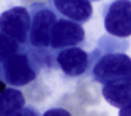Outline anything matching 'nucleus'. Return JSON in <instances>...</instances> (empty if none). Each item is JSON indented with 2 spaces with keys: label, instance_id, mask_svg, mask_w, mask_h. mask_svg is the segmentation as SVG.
Returning <instances> with one entry per match:
<instances>
[{
  "label": "nucleus",
  "instance_id": "6",
  "mask_svg": "<svg viewBox=\"0 0 131 116\" xmlns=\"http://www.w3.org/2000/svg\"><path fill=\"white\" fill-rule=\"evenodd\" d=\"M84 44H85V30L82 28V25L59 17L51 38V49L54 52V56L59 50L68 47H82Z\"/></svg>",
  "mask_w": 131,
  "mask_h": 116
},
{
  "label": "nucleus",
  "instance_id": "14",
  "mask_svg": "<svg viewBox=\"0 0 131 116\" xmlns=\"http://www.w3.org/2000/svg\"><path fill=\"white\" fill-rule=\"evenodd\" d=\"M118 116H131V105H128L125 108H120Z\"/></svg>",
  "mask_w": 131,
  "mask_h": 116
},
{
  "label": "nucleus",
  "instance_id": "2",
  "mask_svg": "<svg viewBox=\"0 0 131 116\" xmlns=\"http://www.w3.org/2000/svg\"><path fill=\"white\" fill-rule=\"evenodd\" d=\"M32 24H30V35H29V49L38 58L43 69L55 67V56L51 49V38L52 30L55 27L59 16L55 11L46 3L36 2L29 6Z\"/></svg>",
  "mask_w": 131,
  "mask_h": 116
},
{
  "label": "nucleus",
  "instance_id": "11",
  "mask_svg": "<svg viewBox=\"0 0 131 116\" xmlns=\"http://www.w3.org/2000/svg\"><path fill=\"white\" fill-rule=\"evenodd\" d=\"M21 49H22V46L17 41H14L13 38L0 32V64L6 61L10 56H13L14 53H17Z\"/></svg>",
  "mask_w": 131,
  "mask_h": 116
},
{
  "label": "nucleus",
  "instance_id": "4",
  "mask_svg": "<svg viewBox=\"0 0 131 116\" xmlns=\"http://www.w3.org/2000/svg\"><path fill=\"white\" fill-rule=\"evenodd\" d=\"M103 24L107 35L126 39L131 36V0H109L103 6Z\"/></svg>",
  "mask_w": 131,
  "mask_h": 116
},
{
  "label": "nucleus",
  "instance_id": "13",
  "mask_svg": "<svg viewBox=\"0 0 131 116\" xmlns=\"http://www.w3.org/2000/svg\"><path fill=\"white\" fill-rule=\"evenodd\" d=\"M43 116H73L68 110H65L62 107H54V108H49L43 113Z\"/></svg>",
  "mask_w": 131,
  "mask_h": 116
},
{
  "label": "nucleus",
  "instance_id": "12",
  "mask_svg": "<svg viewBox=\"0 0 131 116\" xmlns=\"http://www.w3.org/2000/svg\"><path fill=\"white\" fill-rule=\"evenodd\" d=\"M10 116H43V114L40 113V110L36 108V107H32V105H25L24 108L17 110L16 113H13V114H10Z\"/></svg>",
  "mask_w": 131,
  "mask_h": 116
},
{
  "label": "nucleus",
  "instance_id": "3",
  "mask_svg": "<svg viewBox=\"0 0 131 116\" xmlns=\"http://www.w3.org/2000/svg\"><path fill=\"white\" fill-rule=\"evenodd\" d=\"M41 69V63L27 46H22V49L17 53H14L0 64V74H2L3 83L11 88H21V86L30 85L38 79Z\"/></svg>",
  "mask_w": 131,
  "mask_h": 116
},
{
  "label": "nucleus",
  "instance_id": "1",
  "mask_svg": "<svg viewBox=\"0 0 131 116\" xmlns=\"http://www.w3.org/2000/svg\"><path fill=\"white\" fill-rule=\"evenodd\" d=\"M129 42L126 39L103 35L90 52L89 75L93 82L106 85L114 80L131 77V56L126 55Z\"/></svg>",
  "mask_w": 131,
  "mask_h": 116
},
{
  "label": "nucleus",
  "instance_id": "9",
  "mask_svg": "<svg viewBox=\"0 0 131 116\" xmlns=\"http://www.w3.org/2000/svg\"><path fill=\"white\" fill-rule=\"evenodd\" d=\"M103 97L104 100L115 108H125L131 105V77L114 80L103 85Z\"/></svg>",
  "mask_w": 131,
  "mask_h": 116
},
{
  "label": "nucleus",
  "instance_id": "15",
  "mask_svg": "<svg viewBox=\"0 0 131 116\" xmlns=\"http://www.w3.org/2000/svg\"><path fill=\"white\" fill-rule=\"evenodd\" d=\"M2 82H3V79H2V74H0V85H2Z\"/></svg>",
  "mask_w": 131,
  "mask_h": 116
},
{
  "label": "nucleus",
  "instance_id": "5",
  "mask_svg": "<svg viewBox=\"0 0 131 116\" xmlns=\"http://www.w3.org/2000/svg\"><path fill=\"white\" fill-rule=\"evenodd\" d=\"M32 17L27 6H13L0 14V32L13 38L21 46H29Z\"/></svg>",
  "mask_w": 131,
  "mask_h": 116
},
{
  "label": "nucleus",
  "instance_id": "8",
  "mask_svg": "<svg viewBox=\"0 0 131 116\" xmlns=\"http://www.w3.org/2000/svg\"><path fill=\"white\" fill-rule=\"evenodd\" d=\"M59 17L85 24L93 16V6L90 0H49L48 3Z\"/></svg>",
  "mask_w": 131,
  "mask_h": 116
},
{
  "label": "nucleus",
  "instance_id": "16",
  "mask_svg": "<svg viewBox=\"0 0 131 116\" xmlns=\"http://www.w3.org/2000/svg\"><path fill=\"white\" fill-rule=\"evenodd\" d=\"M90 2H100V0H90Z\"/></svg>",
  "mask_w": 131,
  "mask_h": 116
},
{
  "label": "nucleus",
  "instance_id": "7",
  "mask_svg": "<svg viewBox=\"0 0 131 116\" xmlns=\"http://www.w3.org/2000/svg\"><path fill=\"white\" fill-rule=\"evenodd\" d=\"M55 67L70 79L89 75L90 53L82 47H68L55 53Z\"/></svg>",
  "mask_w": 131,
  "mask_h": 116
},
{
  "label": "nucleus",
  "instance_id": "10",
  "mask_svg": "<svg viewBox=\"0 0 131 116\" xmlns=\"http://www.w3.org/2000/svg\"><path fill=\"white\" fill-rule=\"evenodd\" d=\"M25 107V97L19 88H0V116H10Z\"/></svg>",
  "mask_w": 131,
  "mask_h": 116
}]
</instances>
